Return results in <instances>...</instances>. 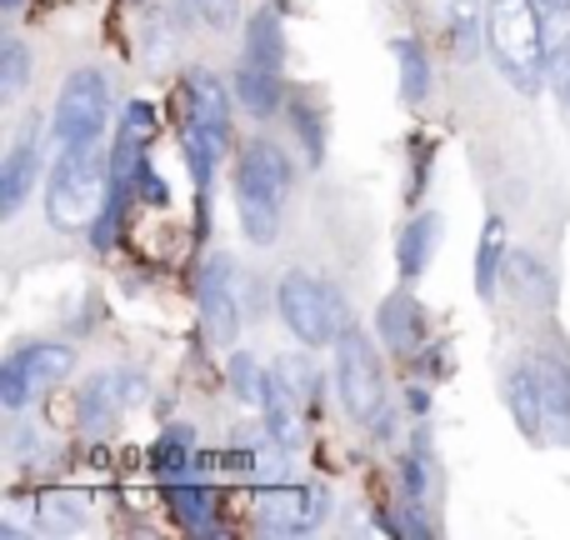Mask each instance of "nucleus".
<instances>
[{
	"instance_id": "1",
	"label": "nucleus",
	"mask_w": 570,
	"mask_h": 540,
	"mask_svg": "<svg viewBox=\"0 0 570 540\" xmlns=\"http://www.w3.org/2000/svg\"><path fill=\"white\" fill-rule=\"evenodd\" d=\"M110 200V156H100L96 140L90 146H60L56 166H50L46 180V216L56 230L76 236V230H90L96 216Z\"/></svg>"
},
{
	"instance_id": "2",
	"label": "nucleus",
	"mask_w": 570,
	"mask_h": 540,
	"mask_svg": "<svg viewBox=\"0 0 570 540\" xmlns=\"http://www.w3.org/2000/svg\"><path fill=\"white\" fill-rule=\"evenodd\" d=\"M535 0H491V50L501 60L505 80L521 86V96H535L546 80V26Z\"/></svg>"
},
{
	"instance_id": "3",
	"label": "nucleus",
	"mask_w": 570,
	"mask_h": 540,
	"mask_svg": "<svg viewBox=\"0 0 570 540\" xmlns=\"http://www.w3.org/2000/svg\"><path fill=\"white\" fill-rule=\"evenodd\" d=\"M276 311L281 321L291 325V335L311 351L321 345H335L345 331V305L341 295L331 291L325 281H315L311 271H285L281 285H276Z\"/></svg>"
},
{
	"instance_id": "4",
	"label": "nucleus",
	"mask_w": 570,
	"mask_h": 540,
	"mask_svg": "<svg viewBox=\"0 0 570 540\" xmlns=\"http://www.w3.org/2000/svg\"><path fill=\"white\" fill-rule=\"evenodd\" d=\"M335 385H341L345 415L355 425H375L385 411V375H381V355H375L371 335L345 325L335 341Z\"/></svg>"
},
{
	"instance_id": "5",
	"label": "nucleus",
	"mask_w": 570,
	"mask_h": 540,
	"mask_svg": "<svg viewBox=\"0 0 570 540\" xmlns=\"http://www.w3.org/2000/svg\"><path fill=\"white\" fill-rule=\"evenodd\" d=\"M106 120H110V90H106V80H100V70H76V76H66L60 100H56V120H50L56 146H90V140H100Z\"/></svg>"
},
{
	"instance_id": "6",
	"label": "nucleus",
	"mask_w": 570,
	"mask_h": 540,
	"mask_svg": "<svg viewBox=\"0 0 570 540\" xmlns=\"http://www.w3.org/2000/svg\"><path fill=\"white\" fill-rule=\"evenodd\" d=\"M240 311H246V295H240L236 266H230V256H210L200 266V321H206L210 341H220V345L236 341Z\"/></svg>"
},
{
	"instance_id": "7",
	"label": "nucleus",
	"mask_w": 570,
	"mask_h": 540,
	"mask_svg": "<svg viewBox=\"0 0 570 540\" xmlns=\"http://www.w3.org/2000/svg\"><path fill=\"white\" fill-rule=\"evenodd\" d=\"M291 180H295V166L285 160V150L276 140H250V146L240 150V160H236L240 190H261V196H271V200H285Z\"/></svg>"
},
{
	"instance_id": "8",
	"label": "nucleus",
	"mask_w": 570,
	"mask_h": 540,
	"mask_svg": "<svg viewBox=\"0 0 570 540\" xmlns=\"http://www.w3.org/2000/svg\"><path fill=\"white\" fill-rule=\"evenodd\" d=\"M375 331H381L385 351L395 355H415L425 345V311L411 291H391L381 301V315H375Z\"/></svg>"
},
{
	"instance_id": "9",
	"label": "nucleus",
	"mask_w": 570,
	"mask_h": 540,
	"mask_svg": "<svg viewBox=\"0 0 570 540\" xmlns=\"http://www.w3.org/2000/svg\"><path fill=\"white\" fill-rule=\"evenodd\" d=\"M501 391H505V411H511V421H515V431L525 435V441H541V431H546V395H541V375H535V365H511L505 371V381H501Z\"/></svg>"
},
{
	"instance_id": "10",
	"label": "nucleus",
	"mask_w": 570,
	"mask_h": 540,
	"mask_svg": "<svg viewBox=\"0 0 570 540\" xmlns=\"http://www.w3.org/2000/svg\"><path fill=\"white\" fill-rule=\"evenodd\" d=\"M36 136H40V126L30 120L26 136L16 140V150H10L6 166H0V216H16V210L26 206V196L36 190V180H40V150H36Z\"/></svg>"
},
{
	"instance_id": "11",
	"label": "nucleus",
	"mask_w": 570,
	"mask_h": 540,
	"mask_svg": "<svg viewBox=\"0 0 570 540\" xmlns=\"http://www.w3.org/2000/svg\"><path fill=\"white\" fill-rule=\"evenodd\" d=\"M120 411H126V401H120L116 371L90 375V381L76 391V421H80V431L96 435V441H106V435L116 431V425H120Z\"/></svg>"
},
{
	"instance_id": "12",
	"label": "nucleus",
	"mask_w": 570,
	"mask_h": 540,
	"mask_svg": "<svg viewBox=\"0 0 570 540\" xmlns=\"http://www.w3.org/2000/svg\"><path fill=\"white\" fill-rule=\"evenodd\" d=\"M445 236V220L441 210H421V216H411L401 226V236H395V266H401V281H421L425 266H431L435 246H441Z\"/></svg>"
},
{
	"instance_id": "13",
	"label": "nucleus",
	"mask_w": 570,
	"mask_h": 540,
	"mask_svg": "<svg viewBox=\"0 0 570 540\" xmlns=\"http://www.w3.org/2000/svg\"><path fill=\"white\" fill-rule=\"evenodd\" d=\"M186 96H190V120H200L220 146H230V96H226V86H220L210 70H190Z\"/></svg>"
},
{
	"instance_id": "14",
	"label": "nucleus",
	"mask_w": 570,
	"mask_h": 540,
	"mask_svg": "<svg viewBox=\"0 0 570 540\" xmlns=\"http://www.w3.org/2000/svg\"><path fill=\"white\" fill-rule=\"evenodd\" d=\"M236 100L246 116L256 120H271L276 110L285 106V90H281V70L271 66H256V60H246V66L236 70Z\"/></svg>"
},
{
	"instance_id": "15",
	"label": "nucleus",
	"mask_w": 570,
	"mask_h": 540,
	"mask_svg": "<svg viewBox=\"0 0 570 540\" xmlns=\"http://www.w3.org/2000/svg\"><path fill=\"white\" fill-rule=\"evenodd\" d=\"M166 505L176 511V521L186 531H200V536H216V491L200 481H170L166 485Z\"/></svg>"
},
{
	"instance_id": "16",
	"label": "nucleus",
	"mask_w": 570,
	"mask_h": 540,
	"mask_svg": "<svg viewBox=\"0 0 570 540\" xmlns=\"http://www.w3.org/2000/svg\"><path fill=\"white\" fill-rule=\"evenodd\" d=\"M261 415H266V435H271V445H285V451H295V445L305 441V431H301L305 411H301V401H295V395L276 381V375H271V385H266Z\"/></svg>"
},
{
	"instance_id": "17",
	"label": "nucleus",
	"mask_w": 570,
	"mask_h": 540,
	"mask_svg": "<svg viewBox=\"0 0 570 540\" xmlns=\"http://www.w3.org/2000/svg\"><path fill=\"white\" fill-rule=\"evenodd\" d=\"M190 465H196V435H190V425H166V431L156 435V445H150V471H156V481L160 485L186 481Z\"/></svg>"
},
{
	"instance_id": "18",
	"label": "nucleus",
	"mask_w": 570,
	"mask_h": 540,
	"mask_svg": "<svg viewBox=\"0 0 570 540\" xmlns=\"http://www.w3.org/2000/svg\"><path fill=\"white\" fill-rule=\"evenodd\" d=\"M305 505H311V491L305 485H291V481H271L266 491H261L256 511H261V526L266 531H301L305 521Z\"/></svg>"
},
{
	"instance_id": "19",
	"label": "nucleus",
	"mask_w": 570,
	"mask_h": 540,
	"mask_svg": "<svg viewBox=\"0 0 570 540\" xmlns=\"http://www.w3.org/2000/svg\"><path fill=\"white\" fill-rule=\"evenodd\" d=\"M246 60L271 66V70L285 66V26H281V10L276 6H261L256 16L246 20Z\"/></svg>"
},
{
	"instance_id": "20",
	"label": "nucleus",
	"mask_w": 570,
	"mask_h": 540,
	"mask_svg": "<svg viewBox=\"0 0 570 540\" xmlns=\"http://www.w3.org/2000/svg\"><path fill=\"white\" fill-rule=\"evenodd\" d=\"M20 371H26V381L36 385V391H46V385H60L70 371H76V351L60 341L50 345H26V351H16Z\"/></svg>"
},
{
	"instance_id": "21",
	"label": "nucleus",
	"mask_w": 570,
	"mask_h": 540,
	"mask_svg": "<svg viewBox=\"0 0 570 540\" xmlns=\"http://www.w3.org/2000/svg\"><path fill=\"white\" fill-rule=\"evenodd\" d=\"M236 216H240V230H246L250 246H271L276 230H281V200L236 186Z\"/></svg>"
},
{
	"instance_id": "22",
	"label": "nucleus",
	"mask_w": 570,
	"mask_h": 540,
	"mask_svg": "<svg viewBox=\"0 0 570 540\" xmlns=\"http://www.w3.org/2000/svg\"><path fill=\"white\" fill-rule=\"evenodd\" d=\"M505 220L501 216H491L485 220V230H481V246H475V291L491 301L495 295V281H501V271H505Z\"/></svg>"
},
{
	"instance_id": "23",
	"label": "nucleus",
	"mask_w": 570,
	"mask_h": 540,
	"mask_svg": "<svg viewBox=\"0 0 570 540\" xmlns=\"http://www.w3.org/2000/svg\"><path fill=\"white\" fill-rule=\"evenodd\" d=\"M395 66H401V100H411V106H421L425 96H431V60H425L421 40H395Z\"/></svg>"
},
{
	"instance_id": "24",
	"label": "nucleus",
	"mask_w": 570,
	"mask_h": 540,
	"mask_svg": "<svg viewBox=\"0 0 570 540\" xmlns=\"http://www.w3.org/2000/svg\"><path fill=\"white\" fill-rule=\"evenodd\" d=\"M271 375H276V381L295 395V401H301L305 415L321 411V381H315V371H311V361H305V355H281Z\"/></svg>"
},
{
	"instance_id": "25",
	"label": "nucleus",
	"mask_w": 570,
	"mask_h": 540,
	"mask_svg": "<svg viewBox=\"0 0 570 540\" xmlns=\"http://www.w3.org/2000/svg\"><path fill=\"white\" fill-rule=\"evenodd\" d=\"M226 375H230V395H236V401H246V405H261V401H266L271 375L261 371V361H256L250 351H236V355H230Z\"/></svg>"
},
{
	"instance_id": "26",
	"label": "nucleus",
	"mask_w": 570,
	"mask_h": 540,
	"mask_svg": "<svg viewBox=\"0 0 570 540\" xmlns=\"http://www.w3.org/2000/svg\"><path fill=\"white\" fill-rule=\"evenodd\" d=\"M535 375H541L546 415H551L556 425H570V371L561 361H541V365H535Z\"/></svg>"
},
{
	"instance_id": "27",
	"label": "nucleus",
	"mask_w": 570,
	"mask_h": 540,
	"mask_svg": "<svg viewBox=\"0 0 570 540\" xmlns=\"http://www.w3.org/2000/svg\"><path fill=\"white\" fill-rule=\"evenodd\" d=\"M291 126H295V136H301V146H305V160L321 166L325 160V120H321V110H315L311 100H291Z\"/></svg>"
},
{
	"instance_id": "28",
	"label": "nucleus",
	"mask_w": 570,
	"mask_h": 540,
	"mask_svg": "<svg viewBox=\"0 0 570 540\" xmlns=\"http://www.w3.org/2000/svg\"><path fill=\"white\" fill-rule=\"evenodd\" d=\"M26 80H30V50L16 36H6V46H0V96L16 100L26 90Z\"/></svg>"
},
{
	"instance_id": "29",
	"label": "nucleus",
	"mask_w": 570,
	"mask_h": 540,
	"mask_svg": "<svg viewBox=\"0 0 570 540\" xmlns=\"http://www.w3.org/2000/svg\"><path fill=\"white\" fill-rule=\"evenodd\" d=\"M116 136L140 140V146H156V136H160V116H156V106H150V100H130V106L120 110V130H116Z\"/></svg>"
},
{
	"instance_id": "30",
	"label": "nucleus",
	"mask_w": 570,
	"mask_h": 540,
	"mask_svg": "<svg viewBox=\"0 0 570 540\" xmlns=\"http://www.w3.org/2000/svg\"><path fill=\"white\" fill-rule=\"evenodd\" d=\"M40 511H46V526H56V531H76V526L86 521V495L50 491V495H40Z\"/></svg>"
},
{
	"instance_id": "31",
	"label": "nucleus",
	"mask_w": 570,
	"mask_h": 540,
	"mask_svg": "<svg viewBox=\"0 0 570 540\" xmlns=\"http://www.w3.org/2000/svg\"><path fill=\"white\" fill-rule=\"evenodd\" d=\"M176 6L186 20H200L210 30H230L240 20V0H176Z\"/></svg>"
},
{
	"instance_id": "32",
	"label": "nucleus",
	"mask_w": 570,
	"mask_h": 540,
	"mask_svg": "<svg viewBox=\"0 0 570 540\" xmlns=\"http://www.w3.org/2000/svg\"><path fill=\"white\" fill-rule=\"evenodd\" d=\"M30 395H36V385L26 381V371H20V361H16V355H10V361L0 365V405H6V411H20V405H26Z\"/></svg>"
},
{
	"instance_id": "33",
	"label": "nucleus",
	"mask_w": 570,
	"mask_h": 540,
	"mask_svg": "<svg viewBox=\"0 0 570 540\" xmlns=\"http://www.w3.org/2000/svg\"><path fill=\"white\" fill-rule=\"evenodd\" d=\"M505 271L515 275V285H521V291H535V295H551V275L541 271V261L535 256H525V251H515L511 261H505Z\"/></svg>"
},
{
	"instance_id": "34",
	"label": "nucleus",
	"mask_w": 570,
	"mask_h": 540,
	"mask_svg": "<svg viewBox=\"0 0 570 540\" xmlns=\"http://www.w3.org/2000/svg\"><path fill=\"white\" fill-rule=\"evenodd\" d=\"M136 196L146 200V206H166V200H170L166 176H160L156 166H146V170H140V176H136Z\"/></svg>"
},
{
	"instance_id": "35",
	"label": "nucleus",
	"mask_w": 570,
	"mask_h": 540,
	"mask_svg": "<svg viewBox=\"0 0 570 540\" xmlns=\"http://www.w3.org/2000/svg\"><path fill=\"white\" fill-rule=\"evenodd\" d=\"M116 385H120V401H126V411L130 405H146V375H136V371H116Z\"/></svg>"
},
{
	"instance_id": "36",
	"label": "nucleus",
	"mask_w": 570,
	"mask_h": 540,
	"mask_svg": "<svg viewBox=\"0 0 570 540\" xmlns=\"http://www.w3.org/2000/svg\"><path fill=\"white\" fill-rule=\"evenodd\" d=\"M331 516V491L325 485H311V505H305V521H301V531H315V526Z\"/></svg>"
},
{
	"instance_id": "37",
	"label": "nucleus",
	"mask_w": 570,
	"mask_h": 540,
	"mask_svg": "<svg viewBox=\"0 0 570 540\" xmlns=\"http://www.w3.org/2000/svg\"><path fill=\"white\" fill-rule=\"evenodd\" d=\"M541 16H570V0H535Z\"/></svg>"
},
{
	"instance_id": "38",
	"label": "nucleus",
	"mask_w": 570,
	"mask_h": 540,
	"mask_svg": "<svg viewBox=\"0 0 570 540\" xmlns=\"http://www.w3.org/2000/svg\"><path fill=\"white\" fill-rule=\"evenodd\" d=\"M405 401H411V411H431V395H425V385H411V395H405Z\"/></svg>"
},
{
	"instance_id": "39",
	"label": "nucleus",
	"mask_w": 570,
	"mask_h": 540,
	"mask_svg": "<svg viewBox=\"0 0 570 540\" xmlns=\"http://www.w3.org/2000/svg\"><path fill=\"white\" fill-rule=\"evenodd\" d=\"M0 6H6V10H16V6H20V0H0Z\"/></svg>"
},
{
	"instance_id": "40",
	"label": "nucleus",
	"mask_w": 570,
	"mask_h": 540,
	"mask_svg": "<svg viewBox=\"0 0 570 540\" xmlns=\"http://www.w3.org/2000/svg\"><path fill=\"white\" fill-rule=\"evenodd\" d=\"M566 100H570V90H566Z\"/></svg>"
}]
</instances>
